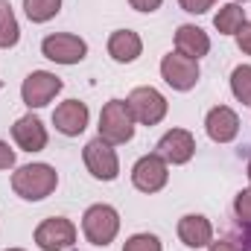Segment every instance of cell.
I'll use <instances>...</instances> for the list:
<instances>
[{
	"mask_svg": "<svg viewBox=\"0 0 251 251\" xmlns=\"http://www.w3.org/2000/svg\"><path fill=\"white\" fill-rule=\"evenodd\" d=\"M59 184V173L50 164H26L18 173H12V190L26 201L47 199Z\"/></svg>",
	"mask_w": 251,
	"mask_h": 251,
	"instance_id": "obj_1",
	"label": "cell"
},
{
	"mask_svg": "<svg viewBox=\"0 0 251 251\" xmlns=\"http://www.w3.org/2000/svg\"><path fill=\"white\" fill-rule=\"evenodd\" d=\"M100 137L108 140L111 146L128 143L134 137V117L126 100H111L100 111Z\"/></svg>",
	"mask_w": 251,
	"mask_h": 251,
	"instance_id": "obj_2",
	"label": "cell"
},
{
	"mask_svg": "<svg viewBox=\"0 0 251 251\" xmlns=\"http://www.w3.org/2000/svg\"><path fill=\"white\" fill-rule=\"evenodd\" d=\"M82 231H85L88 243L105 249L108 243H114V237L120 231V213L111 204H91L82 216Z\"/></svg>",
	"mask_w": 251,
	"mask_h": 251,
	"instance_id": "obj_3",
	"label": "cell"
},
{
	"mask_svg": "<svg viewBox=\"0 0 251 251\" xmlns=\"http://www.w3.org/2000/svg\"><path fill=\"white\" fill-rule=\"evenodd\" d=\"M126 102L131 108L134 123H140V126H158L167 117V100H164V94L158 88H149V85L134 88Z\"/></svg>",
	"mask_w": 251,
	"mask_h": 251,
	"instance_id": "obj_4",
	"label": "cell"
},
{
	"mask_svg": "<svg viewBox=\"0 0 251 251\" xmlns=\"http://www.w3.org/2000/svg\"><path fill=\"white\" fill-rule=\"evenodd\" d=\"M82 158H85L88 173H91L94 178H100V181H114V178L120 176L117 152H114V146H111L108 140H102V137H94V140L85 146Z\"/></svg>",
	"mask_w": 251,
	"mask_h": 251,
	"instance_id": "obj_5",
	"label": "cell"
},
{
	"mask_svg": "<svg viewBox=\"0 0 251 251\" xmlns=\"http://www.w3.org/2000/svg\"><path fill=\"white\" fill-rule=\"evenodd\" d=\"M62 88H64V82L56 73H50V70H32L24 79V85H21V97H24V102L29 108H44L50 100H56V94Z\"/></svg>",
	"mask_w": 251,
	"mask_h": 251,
	"instance_id": "obj_6",
	"label": "cell"
},
{
	"mask_svg": "<svg viewBox=\"0 0 251 251\" xmlns=\"http://www.w3.org/2000/svg\"><path fill=\"white\" fill-rule=\"evenodd\" d=\"M76 243V225L64 216H50L35 228V246L41 251H67Z\"/></svg>",
	"mask_w": 251,
	"mask_h": 251,
	"instance_id": "obj_7",
	"label": "cell"
},
{
	"mask_svg": "<svg viewBox=\"0 0 251 251\" xmlns=\"http://www.w3.org/2000/svg\"><path fill=\"white\" fill-rule=\"evenodd\" d=\"M161 76H164V82L173 88V91H190V88H196V82H199V62L196 59H190V56H181L178 50L176 53H167L164 56V62H161Z\"/></svg>",
	"mask_w": 251,
	"mask_h": 251,
	"instance_id": "obj_8",
	"label": "cell"
},
{
	"mask_svg": "<svg viewBox=\"0 0 251 251\" xmlns=\"http://www.w3.org/2000/svg\"><path fill=\"white\" fill-rule=\"evenodd\" d=\"M41 53L56 64H79L88 56V44H85L79 35L56 32V35H47V38L41 41Z\"/></svg>",
	"mask_w": 251,
	"mask_h": 251,
	"instance_id": "obj_9",
	"label": "cell"
},
{
	"mask_svg": "<svg viewBox=\"0 0 251 251\" xmlns=\"http://www.w3.org/2000/svg\"><path fill=\"white\" fill-rule=\"evenodd\" d=\"M167 178H170V170H167V161L161 155H143L131 167V184L140 193H158V190H164L167 187Z\"/></svg>",
	"mask_w": 251,
	"mask_h": 251,
	"instance_id": "obj_10",
	"label": "cell"
},
{
	"mask_svg": "<svg viewBox=\"0 0 251 251\" xmlns=\"http://www.w3.org/2000/svg\"><path fill=\"white\" fill-rule=\"evenodd\" d=\"M193 152H196V140H193V134H190L187 128L167 131L158 140V146H155V155H161L167 164H187L190 158H193Z\"/></svg>",
	"mask_w": 251,
	"mask_h": 251,
	"instance_id": "obj_11",
	"label": "cell"
},
{
	"mask_svg": "<svg viewBox=\"0 0 251 251\" xmlns=\"http://www.w3.org/2000/svg\"><path fill=\"white\" fill-rule=\"evenodd\" d=\"M204 128H207V137H210V140H216V143H231V140L237 137V131H240V117H237L234 108L216 105V108L207 111Z\"/></svg>",
	"mask_w": 251,
	"mask_h": 251,
	"instance_id": "obj_12",
	"label": "cell"
},
{
	"mask_svg": "<svg viewBox=\"0 0 251 251\" xmlns=\"http://www.w3.org/2000/svg\"><path fill=\"white\" fill-rule=\"evenodd\" d=\"M88 105L85 102H79V100H67L62 102L56 111H53V126H56V131H62L67 137H76V134H82L85 128H88Z\"/></svg>",
	"mask_w": 251,
	"mask_h": 251,
	"instance_id": "obj_13",
	"label": "cell"
},
{
	"mask_svg": "<svg viewBox=\"0 0 251 251\" xmlns=\"http://www.w3.org/2000/svg\"><path fill=\"white\" fill-rule=\"evenodd\" d=\"M12 137L24 152H41L47 146V128L35 114H24L12 126Z\"/></svg>",
	"mask_w": 251,
	"mask_h": 251,
	"instance_id": "obj_14",
	"label": "cell"
},
{
	"mask_svg": "<svg viewBox=\"0 0 251 251\" xmlns=\"http://www.w3.org/2000/svg\"><path fill=\"white\" fill-rule=\"evenodd\" d=\"M178 240L187 249H204V246L213 243V225L199 213H187L178 222Z\"/></svg>",
	"mask_w": 251,
	"mask_h": 251,
	"instance_id": "obj_15",
	"label": "cell"
},
{
	"mask_svg": "<svg viewBox=\"0 0 251 251\" xmlns=\"http://www.w3.org/2000/svg\"><path fill=\"white\" fill-rule=\"evenodd\" d=\"M176 50H178L181 56H190V59L199 62L201 56L210 53V38H207V32H204L201 26L184 24V26H178V32H176Z\"/></svg>",
	"mask_w": 251,
	"mask_h": 251,
	"instance_id": "obj_16",
	"label": "cell"
},
{
	"mask_svg": "<svg viewBox=\"0 0 251 251\" xmlns=\"http://www.w3.org/2000/svg\"><path fill=\"white\" fill-rule=\"evenodd\" d=\"M140 53H143V41H140L137 32H131V29H117V32H111V38H108V56H111L114 62L128 64V62H134Z\"/></svg>",
	"mask_w": 251,
	"mask_h": 251,
	"instance_id": "obj_17",
	"label": "cell"
},
{
	"mask_svg": "<svg viewBox=\"0 0 251 251\" xmlns=\"http://www.w3.org/2000/svg\"><path fill=\"white\" fill-rule=\"evenodd\" d=\"M246 24V12H243V6L240 3H225L219 12H216V18H213V26L222 32V35H237V29Z\"/></svg>",
	"mask_w": 251,
	"mask_h": 251,
	"instance_id": "obj_18",
	"label": "cell"
},
{
	"mask_svg": "<svg viewBox=\"0 0 251 251\" xmlns=\"http://www.w3.org/2000/svg\"><path fill=\"white\" fill-rule=\"evenodd\" d=\"M21 38V26H18V18L9 6V0H0V50H9L15 47Z\"/></svg>",
	"mask_w": 251,
	"mask_h": 251,
	"instance_id": "obj_19",
	"label": "cell"
},
{
	"mask_svg": "<svg viewBox=\"0 0 251 251\" xmlns=\"http://www.w3.org/2000/svg\"><path fill=\"white\" fill-rule=\"evenodd\" d=\"M59 9H62V0H24V12L32 24H44L56 18Z\"/></svg>",
	"mask_w": 251,
	"mask_h": 251,
	"instance_id": "obj_20",
	"label": "cell"
},
{
	"mask_svg": "<svg viewBox=\"0 0 251 251\" xmlns=\"http://www.w3.org/2000/svg\"><path fill=\"white\" fill-rule=\"evenodd\" d=\"M231 91H234V97L243 105H251V64L234 67V73H231Z\"/></svg>",
	"mask_w": 251,
	"mask_h": 251,
	"instance_id": "obj_21",
	"label": "cell"
},
{
	"mask_svg": "<svg viewBox=\"0 0 251 251\" xmlns=\"http://www.w3.org/2000/svg\"><path fill=\"white\" fill-rule=\"evenodd\" d=\"M123 251H161V240L155 234H134L126 240Z\"/></svg>",
	"mask_w": 251,
	"mask_h": 251,
	"instance_id": "obj_22",
	"label": "cell"
},
{
	"mask_svg": "<svg viewBox=\"0 0 251 251\" xmlns=\"http://www.w3.org/2000/svg\"><path fill=\"white\" fill-rule=\"evenodd\" d=\"M234 213H237L240 225L251 228V187L237 193V199H234Z\"/></svg>",
	"mask_w": 251,
	"mask_h": 251,
	"instance_id": "obj_23",
	"label": "cell"
},
{
	"mask_svg": "<svg viewBox=\"0 0 251 251\" xmlns=\"http://www.w3.org/2000/svg\"><path fill=\"white\" fill-rule=\"evenodd\" d=\"M181 3V9L190 12V15H204L210 6H216V0H178Z\"/></svg>",
	"mask_w": 251,
	"mask_h": 251,
	"instance_id": "obj_24",
	"label": "cell"
},
{
	"mask_svg": "<svg viewBox=\"0 0 251 251\" xmlns=\"http://www.w3.org/2000/svg\"><path fill=\"white\" fill-rule=\"evenodd\" d=\"M237 44H240V50H243L246 56H251V24L249 21L237 29Z\"/></svg>",
	"mask_w": 251,
	"mask_h": 251,
	"instance_id": "obj_25",
	"label": "cell"
},
{
	"mask_svg": "<svg viewBox=\"0 0 251 251\" xmlns=\"http://www.w3.org/2000/svg\"><path fill=\"white\" fill-rule=\"evenodd\" d=\"M15 167V152L0 140V170H12Z\"/></svg>",
	"mask_w": 251,
	"mask_h": 251,
	"instance_id": "obj_26",
	"label": "cell"
},
{
	"mask_svg": "<svg viewBox=\"0 0 251 251\" xmlns=\"http://www.w3.org/2000/svg\"><path fill=\"white\" fill-rule=\"evenodd\" d=\"M131 3V9H137V12H155L164 0H128Z\"/></svg>",
	"mask_w": 251,
	"mask_h": 251,
	"instance_id": "obj_27",
	"label": "cell"
},
{
	"mask_svg": "<svg viewBox=\"0 0 251 251\" xmlns=\"http://www.w3.org/2000/svg\"><path fill=\"white\" fill-rule=\"evenodd\" d=\"M210 251H243L234 240H219V243H210Z\"/></svg>",
	"mask_w": 251,
	"mask_h": 251,
	"instance_id": "obj_28",
	"label": "cell"
},
{
	"mask_svg": "<svg viewBox=\"0 0 251 251\" xmlns=\"http://www.w3.org/2000/svg\"><path fill=\"white\" fill-rule=\"evenodd\" d=\"M6 251H24V249H6Z\"/></svg>",
	"mask_w": 251,
	"mask_h": 251,
	"instance_id": "obj_29",
	"label": "cell"
},
{
	"mask_svg": "<svg viewBox=\"0 0 251 251\" xmlns=\"http://www.w3.org/2000/svg\"><path fill=\"white\" fill-rule=\"evenodd\" d=\"M249 178H251V161H249Z\"/></svg>",
	"mask_w": 251,
	"mask_h": 251,
	"instance_id": "obj_30",
	"label": "cell"
},
{
	"mask_svg": "<svg viewBox=\"0 0 251 251\" xmlns=\"http://www.w3.org/2000/svg\"><path fill=\"white\" fill-rule=\"evenodd\" d=\"M0 88H3V82H0Z\"/></svg>",
	"mask_w": 251,
	"mask_h": 251,
	"instance_id": "obj_31",
	"label": "cell"
}]
</instances>
